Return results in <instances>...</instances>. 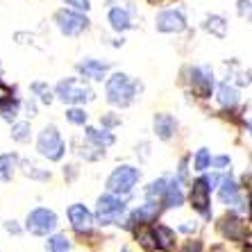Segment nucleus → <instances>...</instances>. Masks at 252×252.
Masks as SVG:
<instances>
[{
	"label": "nucleus",
	"instance_id": "obj_1",
	"mask_svg": "<svg viewBox=\"0 0 252 252\" xmlns=\"http://www.w3.org/2000/svg\"><path fill=\"white\" fill-rule=\"evenodd\" d=\"M105 91H107V100L114 107H127L134 102L136 94L141 91V84L132 82L125 73H114L112 77H107Z\"/></svg>",
	"mask_w": 252,
	"mask_h": 252
},
{
	"label": "nucleus",
	"instance_id": "obj_2",
	"mask_svg": "<svg viewBox=\"0 0 252 252\" xmlns=\"http://www.w3.org/2000/svg\"><path fill=\"white\" fill-rule=\"evenodd\" d=\"M36 150L48 161H59V159L64 157V153H66L64 139H62V134H59V129L55 125H46L41 129V134L36 139Z\"/></svg>",
	"mask_w": 252,
	"mask_h": 252
},
{
	"label": "nucleus",
	"instance_id": "obj_3",
	"mask_svg": "<svg viewBox=\"0 0 252 252\" xmlns=\"http://www.w3.org/2000/svg\"><path fill=\"white\" fill-rule=\"evenodd\" d=\"M55 94L62 102H68V105H82L94 100V91L87 87L84 82H80L77 77H66L55 87Z\"/></svg>",
	"mask_w": 252,
	"mask_h": 252
},
{
	"label": "nucleus",
	"instance_id": "obj_4",
	"mask_svg": "<svg viewBox=\"0 0 252 252\" xmlns=\"http://www.w3.org/2000/svg\"><path fill=\"white\" fill-rule=\"evenodd\" d=\"M141 180V170L134 166H118L112 170V175L107 177V189L116 195H127L132 189L136 187V182Z\"/></svg>",
	"mask_w": 252,
	"mask_h": 252
},
{
	"label": "nucleus",
	"instance_id": "obj_5",
	"mask_svg": "<svg viewBox=\"0 0 252 252\" xmlns=\"http://www.w3.org/2000/svg\"><path fill=\"white\" fill-rule=\"evenodd\" d=\"M125 214V202L116 193H105L98 198V220L102 225H121Z\"/></svg>",
	"mask_w": 252,
	"mask_h": 252
},
{
	"label": "nucleus",
	"instance_id": "obj_6",
	"mask_svg": "<svg viewBox=\"0 0 252 252\" xmlns=\"http://www.w3.org/2000/svg\"><path fill=\"white\" fill-rule=\"evenodd\" d=\"M25 227H28L30 234L34 236H48L57 227V216H55V211L46 209V207H36V209H32L28 214Z\"/></svg>",
	"mask_w": 252,
	"mask_h": 252
},
{
	"label": "nucleus",
	"instance_id": "obj_7",
	"mask_svg": "<svg viewBox=\"0 0 252 252\" xmlns=\"http://www.w3.org/2000/svg\"><path fill=\"white\" fill-rule=\"evenodd\" d=\"M55 23L59 32L66 36H77L89 28V18L82 12H73V9H59L55 14Z\"/></svg>",
	"mask_w": 252,
	"mask_h": 252
},
{
	"label": "nucleus",
	"instance_id": "obj_8",
	"mask_svg": "<svg viewBox=\"0 0 252 252\" xmlns=\"http://www.w3.org/2000/svg\"><path fill=\"white\" fill-rule=\"evenodd\" d=\"M155 28L157 32H166V34H173V32H182L187 28V18L180 9H166V12H159L155 18Z\"/></svg>",
	"mask_w": 252,
	"mask_h": 252
},
{
	"label": "nucleus",
	"instance_id": "obj_9",
	"mask_svg": "<svg viewBox=\"0 0 252 252\" xmlns=\"http://www.w3.org/2000/svg\"><path fill=\"white\" fill-rule=\"evenodd\" d=\"M218 232L229 241H246L248 236H250V229L246 227V223H243L239 216H234V214H227V216L220 218Z\"/></svg>",
	"mask_w": 252,
	"mask_h": 252
},
{
	"label": "nucleus",
	"instance_id": "obj_10",
	"mask_svg": "<svg viewBox=\"0 0 252 252\" xmlns=\"http://www.w3.org/2000/svg\"><path fill=\"white\" fill-rule=\"evenodd\" d=\"M68 223L70 227L75 229L77 234H89L91 232V225H94V214L87 209L84 205H80V202H75V205L68 207Z\"/></svg>",
	"mask_w": 252,
	"mask_h": 252
},
{
	"label": "nucleus",
	"instance_id": "obj_11",
	"mask_svg": "<svg viewBox=\"0 0 252 252\" xmlns=\"http://www.w3.org/2000/svg\"><path fill=\"white\" fill-rule=\"evenodd\" d=\"M161 207H164V202H159V200H148L146 205H141L139 209H134V214L127 218L125 227H132V225H148V223H155V220H157V216L161 214Z\"/></svg>",
	"mask_w": 252,
	"mask_h": 252
},
{
	"label": "nucleus",
	"instance_id": "obj_12",
	"mask_svg": "<svg viewBox=\"0 0 252 252\" xmlns=\"http://www.w3.org/2000/svg\"><path fill=\"white\" fill-rule=\"evenodd\" d=\"M211 87H214V77H211L209 68H205V66L191 68V89L198 98H209Z\"/></svg>",
	"mask_w": 252,
	"mask_h": 252
},
{
	"label": "nucleus",
	"instance_id": "obj_13",
	"mask_svg": "<svg viewBox=\"0 0 252 252\" xmlns=\"http://www.w3.org/2000/svg\"><path fill=\"white\" fill-rule=\"evenodd\" d=\"M191 207L200 211L202 216H209V184L205 177L195 180L191 187Z\"/></svg>",
	"mask_w": 252,
	"mask_h": 252
},
{
	"label": "nucleus",
	"instance_id": "obj_14",
	"mask_svg": "<svg viewBox=\"0 0 252 252\" xmlns=\"http://www.w3.org/2000/svg\"><path fill=\"white\" fill-rule=\"evenodd\" d=\"M107 70H109V64L107 62H98V59H82L77 64V73L89 80H95V82H102L107 77Z\"/></svg>",
	"mask_w": 252,
	"mask_h": 252
},
{
	"label": "nucleus",
	"instance_id": "obj_15",
	"mask_svg": "<svg viewBox=\"0 0 252 252\" xmlns=\"http://www.w3.org/2000/svg\"><path fill=\"white\" fill-rule=\"evenodd\" d=\"M153 127H155L157 139L170 141V139H173V134H175V129H177V121L170 116V114H155Z\"/></svg>",
	"mask_w": 252,
	"mask_h": 252
},
{
	"label": "nucleus",
	"instance_id": "obj_16",
	"mask_svg": "<svg viewBox=\"0 0 252 252\" xmlns=\"http://www.w3.org/2000/svg\"><path fill=\"white\" fill-rule=\"evenodd\" d=\"M107 21H109L112 30H116V32H125V30L132 28L129 14H127V9H123V7H114V9H109V14H107Z\"/></svg>",
	"mask_w": 252,
	"mask_h": 252
},
{
	"label": "nucleus",
	"instance_id": "obj_17",
	"mask_svg": "<svg viewBox=\"0 0 252 252\" xmlns=\"http://www.w3.org/2000/svg\"><path fill=\"white\" fill-rule=\"evenodd\" d=\"M155 227V239H157V250H173L175 248V232L166 225H153Z\"/></svg>",
	"mask_w": 252,
	"mask_h": 252
},
{
	"label": "nucleus",
	"instance_id": "obj_18",
	"mask_svg": "<svg viewBox=\"0 0 252 252\" xmlns=\"http://www.w3.org/2000/svg\"><path fill=\"white\" fill-rule=\"evenodd\" d=\"M134 236L136 241L141 243V248L148 252L157 250V239H155V227L150 223L148 225H139V229H134Z\"/></svg>",
	"mask_w": 252,
	"mask_h": 252
},
{
	"label": "nucleus",
	"instance_id": "obj_19",
	"mask_svg": "<svg viewBox=\"0 0 252 252\" xmlns=\"http://www.w3.org/2000/svg\"><path fill=\"white\" fill-rule=\"evenodd\" d=\"M87 139L91 141V143H94L95 148H102V150H105V148L114 146L116 136H114L107 127L102 129V132H100V129H95V127H87Z\"/></svg>",
	"mask_w": 252,
	"mask_h": 252
},
{
	"label": "nucleus",
	"instance_id": "obj_20",
	"mask_svg": "<svg viewBox=\"0 0 252 252\" xmlns=\"http://www.w3.org/2000/svg\"><path fill=\"white\" fill-rule=\"evenodd\" d=\"M164 207H180L184 202V193H182V189H180V177L177 180H170L168 182V189H166V195H164Z\"/></svg>",
	"mask_w": 252,
	"mask_h": 252
},
{
	"label": "nucleus",
	"instance_id": "obj_21",
	"mask_svg": "<svg viewBox=\"0 0 252 252\" xmlns=\"http://www.w3.org/2000/svg\"><path fill=\"white\" fill-rule=\"evenodd\" d=\"M18 166V157L14 153L9 155H0V182H9L16 173Z\"/></svg>",
	"mask_w": 252,
	"mask_h": 252
},
{
	"label": "nucleus",
	"instance_id": "obj_22",
	"mask_svg": "<svg viewBox=\"0 0 252 252\" xmlns=\"http://www.w3.org/2000/svg\"><path fill=\"white\" fill-rule=\"evenodd\" d=\"M205 30L207 32H211L214 36H218V39H223V36L227 34V23H225V18L211 14V16L205 18Z\"/></svg>",
	"mask_w": 252,
	"mask_h": 252
},
{
	"label": "nucleus",
	"instance_id": "obj_23",
	"mask_svg": "<svg viewBox=\"0 0 252 252\" xmlns=\"http://www.w3.org/2000/svg\"><path fill=\"white\" fill-rule=\"evenodd\" d=\"M168 182L170 180H166V177H159V180H155V182H150V187L146 189V198L148 200H164L166 195V189H168Z\"/></svg>",
	"mask_w": 252,
	"mask_h": 252
},
{
	"label": "nucleus",
	"instance_id": "obj_24",
	"mask_svg": "<svg viewBox=\"0 0 252 252\" xmlns=\"http://www.w3.org/2000/svg\"><path fill=\"white\" fill-rule=\"evenodd\" d=\"M218 102H220L225 109L234 107L236 102H239V94H236V89L229 87V84H223V87L218 89Z\"/></svg>",
	"mask_w": 252,
	"mask_h": 252
},
{
	"label": "nucleus",
	"instance_id": "obj_25",
	"mask_svg": "<svg viewBox=\"0 0 252 252\" xmlns=\"http://www.w3.org/2000/svg\"><path fill=\"white\" fill-rule=\"evenodd\" d=\"M239 187H236L234 180H223V184H220V200L223 202H239Z\"/></svg>",
	"mask_w": 252,
	"mask_h": 252
},
{
	"label": "nucleus",
	"instance_id": "obj_26",
	"mask_svg": "<svg viewBox=\"0 0 252 252\" xmlns=\"http://www.w3.org/2000/svg\"><path fill=\"white\" fill-rule=\"evenodd\" d=\"M46 250L48 252H68L70 250V241L66 239V234H55V236L48 239Z\"/></svg>",
	"mask_w": 252,
	"mask_h": 252
},
{
	"label": "nucleus",
	"instance_id": "obj_27",
	"mask_svg": "<svg viewBox=\"0 0 252 252\" xmlns=\"http://www.w3.org/2000/svg\"><path fill=\"white\" fill-rule=\"evenodd\" d=\"M21 168H23L25 177H32V180H50V173H48V170H41L36 164H32V161H23Z\"/></svg>",
	"mask_w": 252,
	"mask_h": 252
},
{
	"label": "nucleus",
	"instance_id": "obj_28",
	"mask_svg": "<svg viewBox=\"0 0 252 252\" xmlns=\"http://www.w3.org/2000/svg\"><path fill=\"white\" fill-rule=\"evenodd\" d=\"M9 134H12V139L18 141V143H28L30 136H32V129H30V123H14Z\"/></svg>",
	"mask_w": 252,
	"mask_h": 252
},
{
	"label": "nucleus",
	"instance_id": "obj_29",
	"mask_svg": "<svg viewBox=\"0 0 252 252\" xmlns=\"http://www.w3.org/2000/svg\"><path fill=\"white\" fill-rule=\"evenodd\" d=\"M32 91H34L36 98L41 100L43 105H50V102H53V91H50V89H48L43 82H34V84H32Z\"/></svg>",
	"mask_w": 252,
	"mask_h": 252
},
{
	"label": "nucleus",
	"instance_id": "obj_30",
	"mask_svg": "<svg viewBox=\"0 0 252 252\" xmlns=\"http://www.w3.org/2000/svg\"><path fill=\"white\" fill-rule=\"evenodd\" d=\"M87 112H84V109H77V107H73V109H68V112H66V121H68V123H73V125H84L87 123Z\"/></svg>",
	"mask_w": 252,
	"mask_h": 252
},
{
	"label": "nucleus",
	"instance_id": "obj_31",
	"mask_svg": "<svg viewBox=\"0 0 252 252\" xmlns=\"http://www.w3.org/2000/svg\"><path fill=\"white\" fill-rule=\"evenodd\" d=\"M209 164H211V157H209V153H207V148H200L198 155H195V161H193L195 170H205V168H209Z\"/></svg>",
	"mask_w": 252,
	"mask_h": 252
},
{
	"label": "nucleus",
	"instance_id": "obj_32",
	"mask_svg": "<svg viewBox=\"0 0 252 252\" xmlns=\"http://www.w3.org/2000/svg\"><path fill=\"white\" fill-rule=\"evenodd\" d=\"M12 100H16L14 98V89L7 87V84L0 80V107H5L7 102H12Z\"/></svg>",
	"mask_w": 252,
	"mask_h": 252
},
{
	"label": "nucleus",
	"instance_id": "obj_33",
	"mask_svg": "<svg viewBox=\"0 0 252 252\" xmlns=\"http://www.w3.org/2000/svg\"><path fill=\"white\" fill-rule=\"evenodd\" d=\"M236 9H239V16L252 21V0H239V2H236Z\"/></svg>",
	"mask_w": 252,
	"mask_h": 252
},
{
	"label": "nucleus",
	"instance_id": "obj_34",
	"mask_svg": "<svg viewBox=\"0 0 252 252\" xmlns=\"http://www.w3.org/2000/svg\"><path fill=\"white\" fill-rule=\"evenodd\" d=\"M100 123H102V127H107V129H112V127H116L118 123H121V118L116 116V114H105V116L100 118Z\"/></svg>",
	"mask_w": 252,
	"mask_h": 252
},
{
	"label": "nucleus",
	"instance_id": "obj_35",
	"mask_svg": "<svg viewBox=\"0 0 252 252\" xmlns=\"http://www.w3.org/2000/svg\"><path fill=\"white\" fill-rule=\"evenodd\" d=\"M66 5H70L73 9H77V12H89L91 9V5H89V0H64Z\"/></svg>",
	"mask_w": 252,
	"mask_h": 252
},
{
	"label": "nucleus",
	"instance_id": "obj_36",
	"mask_svg": "<svg viewBox=\"0 0 252 252\" xmlns=\"http://www.w3.org/2000/svg\"><path fill=\"white\" fill-rule=\"evenodd\" d=\"M180 252H202V243H200V241H189Z\"/></svg>",
	"mask_w": 252,
	"mask_h": 252
},
{
	"label": "nucleus",
	"instance_id": "obj_37",
	"mask_svg": "<svg viewBox=\"0 0 252 252\" xmlns=\"http://www.w3.org/2000/svg\"><path fill=\"white\" fill-rule=\"evenodd\" d=\"M229 164H232L229 157H214L211 159V166H214V168H227Z\"/></svg>",
	"mask_w": 252,
	"mask_h": 252
},
{
	"label": "nucleus",
	"instance_id": "obj_38",
	"mask_svg": "<svg viewBox=\"0 0 252 252\" xmlns=\"http://www.w3.org/2000/svg\"><path fill=\"white\" fill-rule=\"evenodd\" d=\"M187 164H189V159L184 157L182 161H180V170H177V177H180V180H184V177H187Z\"/></svg>",
	"mask_w": 252,
	"mask_h": 252
},
{
	"label": "nucleus",
	"instance_id": "obj_39",
	"mask_svg": "<svg viewBox=\"0 0 252 252\" xmlns=\"http://www.w3.org/2000/svg\"><path fill=\"white\" fill-rule=\"evenodd\" d=\"M5 229H7V232H12V234H18V232H21V227H18L14 220H7V223H5Z\"/></svg>",
	"mask_w": 252,
	"mask_h": 252
},
{
	"label": "nucleus",
	"instance_id": "obj_40",
	"mask_svg": "<svg viewBox=\"0 0 252 252\" xmlns=\"http://www.w3.org/2000/svg\"><path fill=\"white\" fill-rule=\"evenodd\" d=\"M180 232H184V234H191V232H195V223L191 225V223H184L182 227H180Z\"/></svg>",
	"mask_w": 252,
	"mask_h": 252
},
{
	"label": "nucleus",
	"instance_id": "obj_41",
	"mask_svg": "<svg viewBox=\"0 0 252 252\" xmlns=\"http://www.w3.org/2000/svg\"><path fill=\"white\" fill-rule=\"evenodd\" d=\"M150 5H166V2H175V0H148Z\"/></svg>",
	"mask_w": 252,
	"mask_h": 252
},
{
	"label": "nucleus",
	"instance_id": "obj_42",
	"mask_svg": "<svg viewBox=\"0 0 252 252\" xmlns=\"http://www.w3.org/2000/svg\"><path fill=\"white\" fill-rule=\"evenodd\" d=\"M243 252H252V246H246V250H243Z\"/></svg>",
	"mask_w": 252,
	"mask_h": 252
},
{
	"label": "nucleus",
	"instance_id": "obj_43",
	"mask_svg": "<svg viewBox=\"0 0 252 252\" xmlns=\"http://www.w3.org/2000/svg\"><path fill=\"white\" fill-rule=\"evenodd\" d=\"M250 218H252V195H250Z\"/></svg>",
	"mask_w": 252,
	"mask_h": 252
},
{
	"label": "nucleus",
	"instance_id": "obj_44",
	"mask_svg": "<svg viewBox=\"0 0 252 252\" xmlns=\"http://www.w3.org/2000/svg\"><path fill=\"white\" fill-rule=\"evenodd\" d=\"M250 134H252V121H250Z\"/></svg>",
	"mask_w": 252,
	"mask_h": 252
}]
</instances>
